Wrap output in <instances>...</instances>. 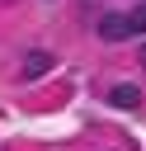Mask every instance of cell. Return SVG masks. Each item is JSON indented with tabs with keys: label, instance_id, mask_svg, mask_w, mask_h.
<instances>
[{
	"label": "cell",
	"instance_id": "cell-1",
	"mask_svg": "<svg viewBox=\"0 0 146 151\" xmlns=\"http://www.w3.org/2000/svg\"><path fill=\"white\" fill-rule=\"evenodd\" d=\"M99 38L104 42H127V38H137V28H132V14H104L99 19Z\"/></svg>",
	"mask_w": 146,
	"mask_h": 151
},
{
	"label": "cell",
	"instance_id": "cell-2",
	"mask_svg": "<svg viewBox=\"0 0 146 151\" xmlns=\"http://www.w3.org/2000/svg\"><path fill=\"white\" fill-rule=\"evenodd\" d=\"M47 71H52V52L33 47V52L24 57V80H38V76H47Z\"/></svg>",
	"mask_w": 146,
	"mask_h": 151
},
{
	"label": "cell",
	"instance_id": "cell-3",
	"mask_svg": "<svg viewBox=\"0 0 146 151\" xmlns=\"http://www.w3.org/2000/svg\"><path fill=\"white\" fill-rule=\"evenodd\" d=\"M108 104H118V109H137V104H141V90H137V85H113V90H108Z\"/></svg>",
	"mask_w": 146,
	"mask_h": 151
},
{
	"label": "cell",
	"instance_id": "cell-4",
	"mask_svg": "<svg viewBox=\"0 0 146 151\" xmlns=\"http://www.w3.org/2000/svg\"><path fill=\"white\" fill-rule=\"evenodd\" d=\"M132 28H137V38H146V5L132 9Z\"/></svg>",
	"mask_w": 146,
	"mask_h": 151
},
{
	"label": "cell",
	"instance_id": "cell-5",
	"mask_svg": "<svg viewBox=\"0 0 146 151\" xmlns=\"http://www.w3.org/2000/svg\"><path fill=\"white\" fill-rule=\"evenodd\" d=\"M137 57H141V66H146V42H141V47H137Z\"/></svg>",
	"mask_w": 146,
	"mask_h": 151
}]
</instances>
